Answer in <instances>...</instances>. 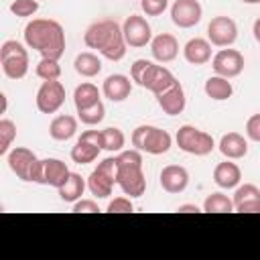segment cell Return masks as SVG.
<instances>
[{
  "label": "cell",
  "mask_w": 260,
  "mask_h": 260,
  "mask_svg": "<svg viewBox=\"0 0 260 260\" xmlns=\"http://www.w3.org/2000/svg\"><path fill=\"white\" fill-rule=\"evenodd\" d=\"M83 43L110 61H120L126 55V39L122 26L112 18H104L89 24L83 35Z\"/></svg>",
  "instance_id": "2"
},
{
  "label": "cell",
  "mask_w": 260,
  "mask_h": 260,
  "mask_svg": "<svg viewBox=\"0 0 260 260\" xmlns=\"http://www.w3.org/2000/svg\"><path fill=\"white\" fill-rule=\"evenodd\" d=\"M234 211L240 213H260V189L252 183L236 187L234 193Z\"/></svg>",
  "instance_id": "15"
},
{
  "label": "cell",
  "mask_w": 260,
  "mask_h": 260,
  "mask_svg": "<svg viewBox=\"0 0 260 260\" xmlns=\"http://www.w3.org/2000/svg\"><path fill=\"white\" fill-rule=\"evenodd\" d=\"M173 144V138L167 130L150 126V124H142L132 132V146L138 148L140 152H148V154H165Z\"/></svg>",
  "instance_id": "5"
},
{
  "label": "cell",
  "mask_w": 260,
  "mask_h": 260,
  "mask_svg": "<svg viewBox=\"0 0 260 260\" xmlns=\"http://www.w3.org/2000/svg\"><path fill=\"white\" fill-rule=\"evenodd\" d=\"M150 53L158 63H169L179 55V41L171 32H160L150 41Z\"/></svg>",
  "instance_id": "18"
},
{
  "label": "cell",
  "mask_w": 260,
  "mask_h": 260,
  "mask_svg": "<svg viewBox=\"0 0 260 260\" xmlns=\"http://www.w3.org/2000/svg\"><path fill=\"white\" fill-rule=\"evenodd\" d=\"M118 175L116 185L124 191V195L140 197L146 191V177L142 173V154L138 148L122 150L118 156Z\"/></svg>",
  "instance_id": "3"
},
{
  "label": "cell",
  "mask_w": 260,
  "mask_h": 260,
  "mask_svg": "<svg viewBox=\"0 0 260 260\" xmlns=\"http://www.w3.org/2000/svg\"><path fill=\"white\" fill-rule=\"evenodd\" d=\"M116 175H118V160L116 156L104 158L98 169L91 171V175L87 177V189L91 195H95L98 199H106L112 195V189L116 185Z\"/></svg>",
  "instance_id": "8"
},
{
  "label": "cell",
  "mask_w": 260,
  "mask_h": 260,
  "mask_svg": "<svg viewBox=\"0 0 260 260\" xmlns=\"http://www.w3.org/2000/svg\"><path fill=\"white\" fill-rule=\"evenodd\" d=\"M177 146L187 152V154H195V156H205L209 154L213 148H215V142H213V136L191 126V124H185L177 130Z\"/></svg>",
  "instance_id": "7"
},
{
  "label": "cell",
  "mask_w": 260,
  "mask_h": 260,
  "mask_svg": "<svg viewBox=\"0 0 260 260\" xmlns=\"http://www.w3.org/2000/svg\"><path fill=\"white\" fill-rule=\"evenodd\" d=\"M102 134H104V150H110V152H120L122 150V146L126 142V136L120 128L110 126V128H104Z\"/></svg>",
  "instance_id": "34"
},
{
  "label": "cell",
  "mask_w": 260,
  "mask_h": 260,
  "mask_svg": "<svg viewBox=\"0 0 260 260\" xmlns=\"http://www.w3.org/2000/svg\"><path fill=\"white\" fill-rule=\"evenodd\" d=\"M203 8L199 0H175L171 6V20L179 28H191L201 22Z\"/></svg>",
  "instance_id": "13"
},
{
  "label": "cell",
  "mask_w": 260,
  "mask_h": 260,
  "mask_svg": "<svg viewBox=\"0 0 260 260\" xmlns=\"http://www.w3.org/2000/svg\"><path fill=\"white\" fill-rule=\"evenodd\" d=\"M169 0H140V8L144 10L146 16H158L167 10Z\"/></svg>",
  "instance_id": "36"
},
{
  "label": "cell",
  "mask_w": 260,
  "mask_h": 260,
  "mask_svg": "<svg viewBox=\"0 0 260 260\" xmlns=\"http://www.w3.org/2000/svg\"><path fill=\"white\" fill-rule=\"evenodd\" d=\"M108 211L110 213H130V211H134V205H132L130 197H116L108 203Z\"/></svg>",
  "instance_id": "37"
},
{
  "label": "cell",
  "mask_w": 260,
  "mask_h": 260,
  "mask_svg": "<svg viewBox=\"0 0 260 260\" xmlns=\"http://www.w3.org/2000/svg\"><path fill=\"white\" fill-rule=\"evenodd\" d=\"M37 110L41 114H55L65 104V85L59 79L43 81L37 91Z\"/></svg>",
  "instance_id": "9"
},
{
  "label": "cell",
  "mask_w": 260,
  "mask_h": 260,
  "mask_svg": "<svg viewBox=\"0 0 260 260\" xmlns=\"http://www.w3.org/2000/svg\"><path fill=\"white\" fill-rule=\"evenodd\" d=\"M252 32H254V39L256 43H260V16L254 20V26H252Z\"/></svg>",
  "instance_id": "42"
},
{
  "label": "cell",
  "mask_w": 260,
  "mask_h": 260,
  "mask_svg": "<svg viewBox=\"0 0 260 260\" xmlns=\"http://www.w3.org/2000/svg\"><path fill=\"white\" fill-rule=\"evenodd\" d=\"M213 181L221 189H236L242 181V171L236 162H232V158H228L213 169Z\"/></svg>",
  "instance_id": "21"
},
{
  "label": "cell",
  "mask_w": 260,
  "mask_h": 260,
  "mask_svg": "<svg viewBox=\"0 0 260 260\" xmlns=\"http://www.w3.org/2000/svg\"><path fill=\"white\" fill-rule=\"evenodd\" d=\"M16 138V124L8 118L0 120V156H6L10 152V146Z\"/></svg>",
  "instance_id": "31"
},
{
  "label": "cell",
  "mask_w": 260,
  "mask_h": 260,
  "mask_svg": "<svg viewBox=\"0 0 260 260\" xmlns=\"http://www.w3.org/2000/svg\"><path fill=\"white\" fill-rule=\"evenodd\" d=\"M95 102H100V89H98L93 83L83 81V83H79V85L75 87V91H73V104H75L77 110L89 108V106H93Z\"/></svg>",
  "instance_id": "28"
},
{
  "label": "cell",
  "mask_w": 260,
  "mask_h": 260,
  "mask_svg": "<svg viewBox=\"0 0 260 260\" xmlns=\"http://www.w3.org/2000/svg\"><path fill=\"white\" fill-rule=\"evenodd\" d=\"M183 57L191 65H205L207 61H211V43L207 39L195 37L183 47Z\"/></svg>",
  "instance_id": "20"
},
{
  "label": "cell",
  "mask_w": 260,
  "mask_h": 260,
  "mask_svg": "<svg viewBox=\"0 0 260 260\" xmlns=\"http://www.w3.org/2000/svg\"><path fill=\"white\" fill-rule=\"evenodd\" d=\"M73 67L75 71L81 75V77H95L100 71H102V61L98 55L85 51V53H79L73 61Z\"/></svg>",
  "instance_id": "27"
},
{
  "label": "cell",
  "mask_w": 260,
  "mask_h": 260,
  "mask_svg": "<svg viewBox=\"0 0 260 260\" xmlns=\"http://www.w3.org/2000/svg\"><path fill=\"white\" fill-rule=\"evenodd\" d=\"M203 89H205V95L211 98V100H215V102H223V100L232 98V93H234L232 81L228 77H221V75H211L205 81Z\"/></svg>",
  "instance_id": "26"
},
{
  "label": "cell",
  "mask_w": 260,
  "mask_h": 260,
  "mask_svg": "<svg viewBox=\"0 0 260 260\" xmlns=\"http://www.w3.org/2000/svg\"><path fill=\"white\" fill-rule=\"evenodd\" d=\"M37 10H39V0H14L10 4V12L14 16H20V18L32 16Z\"/></svg>",
  "instance_id": "35"
},
{
  "label": "cell",
  "mask_w": 260,
  "mask_h": 260,
  "mask_svg": "<svg viewBox=\"0 0 260 260\" xmlns=\"http://www.w3.org/2000/svg\"><path fill=\"white\" fill-rule=\"evenodd\" d=\"M0 100H2V114L6 112V93H0Z\"/></svg>",
  "instance_id": "43"
},
{
  "label": "cell",
  "mask_w": 260,
  "mask_h": 260,
  "mask_svg": "<svg viewBox=\"0 0 260 260\" xmlns=\"http://www.w3.org/2000/svg\"><path fill=\"white\" fill-rule=\"evenodd\" d=\"M211 67H213L215 75H221L228 79L238 77L244 71V55L236 49H221L213 55Z\"/></svg>",
  "instance_id": "12"
},
{
  "label": "cell",
  "mask_w": 260,
  "mask_h": 260,
  "mask_svg": "<svg viewBox=\"0 0 260 260\" xmlns=\"http://www.w3.org/2000/svg\"><path fill=\"white\" fill-rule=\"evenodd\" d=\"M175 81H177L175 75H173L167 67H162V65H154V63L150 61L148 67H146V71H144V75H142V79H140V85L156 95V93L165 91L167 87H171Z\"/></svg>",
  "instance_id": "14"
},
{
  "label": "cell",
  "mask_w": 260,
  "mask_h": 260,
  "mask_svg": "<svg viewBox=\"0 0 260 260\" xmlns=\"http://www.w3.org/2000/svg\"><path fill=\"white\" fill-rule=\"evenodd\" d=\"M238 39V24L230 16H213L207 24V41L215 47H230Z\"/></svg>",
  "instance_id": "10"
},
{
  "label": "cell",
  "mask_w": 260,
  "mask_h": 260,
  "mask_svg": "<svg viewBox=\"0 0 260 260\" xmlns=\"http://www.w3.org/2000/svg\"><path fill=\"white\" fill-rule=\"evenodd\" d=\"M77 118H79L85 126H95V124H100V122L106 118V108H104L102 100H100V102H95V104H93V106H89V108L77 110Z\"/></svg>",
  "instance_id": "32"
},
{
  "label": "cell",
  "mask_w": 260,
  "mask_h": 260,
  "mask_svg": "<svg viewBox=\"0 0 260 260\" xmlns=\"http://www.w3.org/2000/svg\"><path fill=\"white\" fill-rule=\"evenodd\" d=\"M37 75L43 79V81H53V79H59L61 77V65H59V59H47L43 57L37 65Z\"/></svg>",
  "instance_id": "33"
},
{
  "label": "cell",
  "mask_w": 260,
  "mask_h": 260,
  "mask_svg": "<svg viewBox=\"0 0 260 260\" xmlns=\"http://www.w3.org/2000/svg\"><path fill=\"white\" fill-rule=\"evenodd\" d=\"M100 150H102V146H98V144H91V142H87V140L77 138L75 146L71 148V160H73V162H77V165L93 162V160L98 158Z\"/></svg>",
  "instance_id": "29"
},
{
  "label": "cell",
  "mask_w": 260,
  "mask_h": 260,
  "mask_svg": "<svg viewBox=\"0 0 260 260\" xmlns=\"http://www.w3.org/2000/svg\"><path fill=\"white\" fill-rule=\"evenodd\" d=\"M203 211H207V213H232L234 201L223 193H211L203 201Z\"/></svg>",
  "instance_id": "30"
},
{
  "label": "cell",
  "mask_w": 260,
  "mask_h": 260,
  "mask_svg": "<svg viewBox=\"0 0 260 260\" xmlns=\"http://www.w3.org/2000/svg\"><path fill=\"white\" fill-rule=\"evenodd\" d=\"M6 160H8L10 171L18 179L43 185V160H39L32 150H28L24 146H14L6 154Z\"/></svg>",
  "instance_id": "4"
},
{
  "label": "cell",
  "mask_w": 260,
  "mask_h": 260,
  "mask_svg": "<svg viewBox=\"0 0 260 260\" xmlns=\"http://www.w3.org/2000/svg\"><path fill=\"white\" fill-rule=\"evenodd\" d=\"M24 43L41 57L61 59L65 53V30L53 18H35L24 26Z\"/></svg>",
  "instance_id": "1"
},
{
  "label": "cell",
  "mask_w": 260,
  "mask_h": 260,
  "mask_svg": "<svg viewBox=\"0 0 260 260\" xmlns=\"http://www.w3.org/2000/svg\"><path fill=\"white\" fill-rule=\"evenodd\" d=\"M73 211H75V213H98L100 207H98V203L91 201V199H77V201L73 203Z\"/></svg>",
  "instance_id": "39"
},
{
  "label": "cell",
  "mask_w": 260,
  "mask_h": 260,
  "mask_svg": "<svg viewBox=\"0 0 260 260\" xmlns=\"http://www.w3.org/2000/svg\"><path fill=\"white\" fill-rule=\"evenodd\" d=\"M0 65L8 79H22L28 71V53L22 43L10 39L0 47Z\"/></svg>",
  "instance_id": "6"
},
{
  "label": "cell",
  "mask_w": 260,
  "mask_h": 260,
  "mask_svg": "<svg viewBox=\"0 0 260 260\" xmlns=\"http://www.w3.org/2000/svg\"><path fill=\"white\" fill-rule=\"evenodd\" d=\"M177 211H181V213H199L201 209L197 205H193V203H185V205H179Z\"/></svg>",
  "instance_id": "41"
},
{
  "label": "cell",
  "mask_w": 260,
  "mask_h": 260,
  "mask_svg": "<svg viewBox=\"0 0 260 260\" xmlns=\"http://www.w3.org/2000/svg\"><path fill=\"white\" fill-rule=\"evenodd\" d=\"M77 132V120L69 114H61V116H55L49 124V134L53 140H59V142H65L69 140L73 134Z\"/></svg>",
  "instance_id": "24"
},
{
  "label": "cell",
  "mask_w": 260,
  "mask_h": 260,
  "mask_svg": "<svg viewBox=\"0 0 260 260\" xmlns=\"http://www.w3.org/2000/svg\"><path fill=\"white\" fill-rule=\"evenodd\" d=\"M219 152L232 160L244 158L248 154V140L238 132H228L219 140Z\"/></svg>",
  "instance_id": "23"
},
{
  "label": "cell",
  "mask_w": 260,
  "mask_h": 260,
  "mask_svg": "<svg viewBox=\"0 0 260 260\" xmlns=\"http://www.w3.org/2000/svg\"><path fill=\"white\" fill-rule=\"evenodd\" d=\"M85 187H87V183H85V179H83L79 173H69L67 181H65L57 191H59L61 201H65V203H75L77 199H81Z\"/></svg>",
  "instance_id": "25"
},
{
  "label": "cell",
  "mask_w": 260,
  "mask_h": 260,
  "mask_svg": "<svg viewBox=\"0 0 260 260\" xmlns=\"http://www.w3.org/2000/svg\"><path fill=\"white\" fill-rule=\"evenodd\" d=\"M156 102L160 106V110L169 116H179L185 110V89L179 81H175L171 87H167L165 91L156 93Z\"/></svg>",
  "instance_id": "16"
},
{
  "label": "cell",
  "mask_w": 260,
  "mask_h": 260,
  "mask_svg": "<svg viewBox=\"0 0 260 260\" xmlns=\"http://www.w3.org/2000/svg\"><path fill=\"white\" fill-rule=\"evenodd\" d=\"M69 169L61 158H45L43 160V185H51L55 189H59L67 177H69Z\"/></svg>",
  "instance_id": "22"
},
{
  "label": "cell",
  "mask_w": 260,
  "mask_h": 260,
  "mask_svg": "<svg viewBox=\"0 0 260 260\" xmlns=\"http://www.w3.org/2000/svg\"><path fill=\"white\" fill-rule=\"evenodd\" d=\"M148 63H150V61H146V59H136V61L132 63V67H130V77H132V81H136L138 85H140V79H142V75H144Z\"/></svg>",
  "instance_id": "40"
},
{
  "label": "cell",
  "mask_w": 260,
  "mask_h": 260,
  "mask_svg": "<svg viewBox=\"0 0 260 260\" xmlns=\"http://www.w3.org/2000/svg\"><path fill=\"white\" fill-rule=\"evenodd\" d=\"M189 185V173L185 167L181 165H167L162 171H160V187L167 191V193H173V195H179L187 189Z\"/></svg>",
  "instance_id": "17"
},
{
  "label": "cell",
  "mask_w": 260,
  "mask_h": 260,
  "mask_svg": "<svg viewBox=\"0 0 260 260\" xmlns=\"http://www.w3.org/2000/svg\"><path fill=\"white\" fill-rule=\"evenodd\" d=\"M122 32H124V39H126V45L138 49V47H146L150 41H152V30H150V24L146 22L144 16H138V14H130L124 24H122Z\"/></svg>",
  "instance_id": "11"
},
{
  "label": "cell",
  "mask_w": 260,
  "mask_h": 260,
  "mask_svg": "<svg viewBox=\"0 0 260 260\" xmlns=\"http://www.w3.org/2000/svg\"><path fill=\"white\" fill-rule=\"evenodd\" d=\"M102 91L110 102H124L126 98H130L132 81H130V77H126L122 73H114V75L106 77V81L102 85Z\"/></svg>",
  "instance_id": "19"
},
{
  "label": "cell",
  "mask_w": 260,
  "mask_h": 260,
  "mask_svg": "<svg viewBox=\"0 0 260 260\" xmlns=\"http://www.w3.org/2000/svg\"><path fill=\"white\" fill-rule=\"evenodd\" d=\"M244 4H260V0H242Z\"/></svg>",
  "instance_id": "44"
},
{
  "label": "cell",
  "mask_w": 260,
  "mask_h": 260,
  "mask_svg": "<svg viewBox=\"0 0 260 260\" xmlns=\"http://www.w3.org/2000/svg\"><path fill=\"white\" fill-rule=\"evenodd\" d=\"M246 136L254 142H260V114H252L246 122Z\"/></svg>",
  "instance_id": "38"
}]
</instances>
